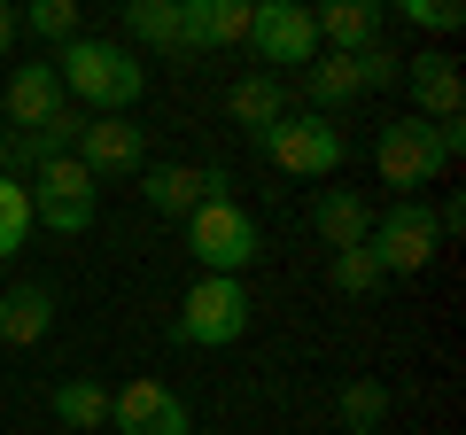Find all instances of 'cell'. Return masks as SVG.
Segmentation results:
<instances>
[{
	"label": "cell",
	"mask_w": 466,
	"mask_h": 435,
	"mask_svg": "<svg viewBox=\"0 0 466 435\" xmlns=\"http://www.w3.org/2000/svg\"><path fill=\"white\" fill-rule=\"evenodd\" d=\"M55 78H63V94H78L94 117H125L140 101V86H148V70H140V55L125 47V39H70V47H55Z\"/></svg>",
	"instance_id": "obj_1"
},
{
	"label": "cell",
	"mask_w": 466,
	"mask_h": 435,
	"mask_svg": "<svg viewBox=\"0 0 466 435\" xmlns=\"http://www.w3.org/2000/svg\"><path fill=\"white\" fill-rule=\"evenodd\" d=\"M187 249H195V265L210 272V280H241V272L257 265V218L233 195H218V202H202V210L187 218Z\"/></svg>",
	"instance_id": "obj_2"
},
{
	"label": "cell",
	"mask_w": 466,
	"mask_h": 435,
	"mask_svg": "<svg viewBox=\"0 0 466 435\" xmlns=\"http://www.w3.org/2000/svg\"><path fill=\"white\" fill-rule=\"evenodd\" d=\"M171 335L195 342V350H226V342L249 335V296H241V280H210L202 272L195 288H187V303L171 311Z\"/></svg>",
	"instance_id": "obj_3"
},
{
	"label": "cell",
	"mask_w": 466,
	"mask_h": 435,
	"mask_svg": "<svg viewBox=\"0 0 466 435\" xmlns=\"http://www.w3.org/2000/svg\"><path fill=\"white\" fill-rule=\"evenodd\" d=\"M257 148H265L280 171H296V179H334L342 156H350V140H342L334 117H280L272 133H257Z\"/></svg>",
	"instance_id": "obj_4"
},
{
	"label": "cell",
	"mask_w": 466,
	"mask_h": 435,
	"mask_svg": "<svg viewBox=\"0 0 466 435\" xmlns=\"http://www.w3.org/2000/svg\"><path fill=\"white\" fill-rule=\"evenodd\" d=\"M24 195H32V226L47 218L55 234H86L94 226V171L78 164V156H47V164L24 179Z\"/></svg>",
	"instance_id": "obj_5"
},
{
	"label": "cell",
	"mask_w": 466,
	"mask_h": 435,
	"mask_svg": "<svg viewBox=\"0 0 466 435\" xmlns=\"http://www.w3.org/2000/svg\"><path fill=\"white\" fill-rule=\"evenodd\" d=\"M397 70H404V55H389V47H366V55H327V63H311V70H303V94L319 101L311 117H327V109H342V101L373 94V86H397Z\"/></svg>",
	"instance_id": "obj_6"
},
{
	"label": "cell",
	"mask_w": 466,
	"mask_h": 435,
	"mask_svg": "<svg viewBox=\"0 0 466 435\" xmlns=\"http://www.w3.org/2000/svg\"><path fill=\"white\" fill-rule=\"evenodd\" d=\"M435 210H420V202H397V210H381L373 218V234H366V249H373V265H381V280L389 272H428L435 265Z\"/></svg>",
	"instance_id": "obj_7"
},
{
	"label": "cell",
	"mask_w": 466,
	"mask_h": 435,
	"mask_svg": "<svg viewBox=\"0 0 466 435\" xmlns=\"http://www.w3.org/2000/svg\"><path fill=\"white\" fill-rule=\"evenodd\" d=\"M373 164H381V179L404 187V202H412V187H435V179H443V140H435V125H420V117L381 125Z\"/></svg>",
	"instance_id": "obj_8"
},
{
	"label": "cell",
	"mask_w": 466,
	"mask_h": 435,
	"mask_svg": "<svg viewBox=\"0 0 466 435\" xmlns=\"http://www.w3.org/2000/svg\"><path fill=\"white\" fill-rule=\"evenodd\" d=\"M249 47L265 63H319V24L296 0H257L249 8Z\"/></svg>",
	"instance_id": "obj_9"
},
{
	"label": "cell",
	"mask_w": 466,
	"mask_h": 435,
	"mask_svg": "<svg viewBox=\"0 0 466 435\" xmlns=\"http://www.w3.org/2000/svg\"><path fill=\"white\" fill-rule=\"evenodd\" d=\"M397 86L412 94V117H420V125H459L466 78H459V63H451V55H404Z\"/></svg>",
	"instance_id": "obj_10"
},
{
	"label": "cell",
	"mask_w": 466,
	"mask_h": 435,
	"mask_svg": "<svg viewBox=\"0 0 466 435\" xmlns=\"http://www.w3.org/2000/svg\"><path fill=\"white\" fill-rule=\"evenodd\" d=\"M70 156H78L94 179H125V171L148 164V140H140V125H125V117H86L78 140H70Z\"/></svg>",
	"instance_id": "obj_11"
},
{
	"label": "cell",
	"mask_w": 466,
	"mask_h": 435,
	"mask_svg": "<svg viewBox=\"0 0 466 435\" xmlns=\"http://www.w3.org/2000/svg\"><path fill=\"white\" fill-rule=\"evenodd\" d=\"M109 420H116V435H195L187 404L171 397L164 381H125L109 397Z\"/></svg>",
	"instance_id": "obj_12"
},
{
	"label": "cell",
	"mask_w": 466,
	"mask_h": 435,
	"mask_svg": "<svg viewBox=\"0 0 466 435\" xmlns=\"http://www.w3.org/2000/svg\"><path fill=\"white\" fill-rule=\"evenodd\" d=\"M226 171H210V164H164V171H148L140 179V202H148L156 218H195L202 202H218L226 195Z\"/></svg>",
	"instance_id": "obj_13"
},
{
	"label": "cell",
	"mask_w": 466,
	"mask_h": 435,
	"mask_svg": "<svg viewBox=\"0 0 466 435\" xmlns=\"http://www.w3.org/2000/svg\"><path fill=\"white\" fill-rule=\"evenodd\" d=\"M63 109H70V94L55 78V63H16V78H8V117H16V133H47Z\"/></svg>",
	"instance_id": "obj_14"
},
{
	"label": "cell",
	"mask_w": 466,
	"mask_h": 435,
	"mask_svg": "<svg viewBox=\"0 0 466 435\" xmlns=\"http://www.w3.org/2000/svg\"><path fill=\"white\" fill-rule=\"evenodd\" d=\"M249 39V0H179V47H241Z\"/></svg>",
	"instance_id": "obj_15"
},
{
	"label": "cell",
	"mask_w": 466,
	"mask_h": 435,
	"mask_svg": "<svg viewBox=\"0 0 466 435\" xmlns=\"http://www.w3.org/2000/svg\"><path fill=\"white\" fill-rule=\"evenodd\" d=\"M47 327H55V288L47 280H16L8 296H0V342H8V350L47 342Z\"/></svg>",
	"instance_id": "obj_16"
},
{
	"label": "cell",
	"mask_w": 466,
	"mask_h": 435,
	"mask_svg": "<svg viewBox=\"0 0 466 435\" xmlns=\"http://www.w3.org/2000/svg\"><path fill=\"white\" fill-rule=\"evenodd\" d=\"M319 39H334V55H366L373 39H381V8L373 0H327V8H311Z\"/></svg>",
	"instance_id": "obj_17"
},
{
	"label": "cell",
	"mask_w": 466,
	"mask_h": 435,
	"mask_svg": "<svg viewBox=\"0 0 466 435\" xmlns=\"http://www.w3.org/2000/svg\"><path fill=\"white\" fill-rule=\"evenodd\" d=\"M226 117L241 125V133H272V125L288 117V86L272 78V70H257V78H233V94H226Z\"/></svg>",
	"instance_id": "obj_18"
},
{
	"label": "cell",
	"mask_w": 466,
	"mask_h": 435,
	"mask_svg": "<svg viewBox=\"0 0 466 435\" xmlns=\"http://www.w3.org/2000/svg\"><path fill=\"white\" fill-rule=\"evenodd\" d=\"M311 218H319V241H327V249H366V234H373V210L350 195V187H327Z\"/></svg>",
	"instance_id": "obj_19"
},
{
	"label": "cell",
	"mask_w": 466,
	"mask_h": 435,
	"mask_svg": "<svg viewBox=\"0 0 466 435\" xmlns=\"http://www.w3.org/2000/svg\"><path fill=\"white\" fill-rule=\"evenodd\" d=\"M55 420L78 428V435L109 428V389H101V381H63V389H55Z\"/></svg>",
	"instance_id": "obj_20"
},
{
	"label": "cell",
	"mask_w": 466,
	"mask_h": 435,
	"mask_svg": "<svg viewBox=\"0 0 466 435\" xmlns=\"http://www.w3.org/2000/svg\"><path fill=\"white\" fill-rule=\"evenodd\" d=\"M16 32L47 39V47H70L78 39V0H32V8H16Z\"/></svg>",
	"instance_id": "obj_21"
},
{
	"label": "cell",
	"mask_w": 466,
	"mask_h": 435,
	"mask_svg": "<svg viewBox=\"0 0 466 435\" xmlns=\"http://www.w3.org/2000/svg\"><path fill=\"white\" fill-rule=\"evenodd\" d=\"M32 241V195H24V179H8L0 171V265Z\"/></svg>",
	"instance_id": "obj_22"
},
{
	"label": "cell",
	"mask_w": 466,
	"mask_h": 435,
	"mask_svg": "<svg viewBox=\"0 0 466 435\" xmlns=\"http://www.w3.org/2000/svg\"><path fill=\"white\" fill-rule=\"evenodd\" d=\"M125 32L148 39V47H179V0H133L125 8Z\"/></svg>",
	"instance_id": "obj_23"
},
{
	"label": "cell",
	"mask_w": 466,
	"mask_h": 435,
	"mask_svg": "<svg viewBox=\"0 0 466 435\" xmlns=\"http://www.w3.org/2000/svg\"><path fill=\"white\" fill-rule=\"evenodd\" d=\"M342 428H381V412H389V389L381 381H366V373H358V381H342Z\"/></svg>",
	"instance_id": "obj_24"
},
{
	"label": "cell",
	"mask_w": 466,
	"mask_h": 435,
	"mask_svg": "<svg viewBox=\"0 0 466 435\" xmlns=\"http://www.w3.org/2000/svg\"><path fill=\"white\" fill-rule=\"evenodd\" d=\"M334 288H342V296H366V288H381L373 249H334Z\"/></svg>",
	"instance_id": "obj_25"
},
{
	"label": "cell",
	"mask_w": 466,
	"mask_h": 435,
	"mask_svg": "<svg viewBox=\"0 0 466 435\" xmlns=\"http://www.w3.org/2000/svg\"><path fill=\"white\" fill-rule=\"evenodd\" d=\"M397 16L412 24V32H459V24H466V8H459V0H404Z\"/></svg>",
	"instance_id": "obj_26"
},
{
	"label": "cell",
	"mask_w": 466,
	"mask_h": 435,
	"mask_svg": "<svg viewBox=\"0 0 466 435\" xmlns=\"http://www.w3.org/2000/svg\"><path fill=\"white\" fill-rule=\"evenodd\" d=\"M16 47V8H0V55Z\"/></svg>",
	"instance_id": "obj_27"
},
{
	"label": "cell",
	"mask_w": 466,
	"mask_h": 435,
	"mask_svg": "<svg viewBox=\"0 0 466 435\" xmlns=\"http://www.w3.org/2000/svg\"><path fill=\"white\" fill-rule=\"evenodd\" d=\"M350 435H381V428H350Z\"/></svg>",
	"instance_id": "obj_28"
}]
</instances>
